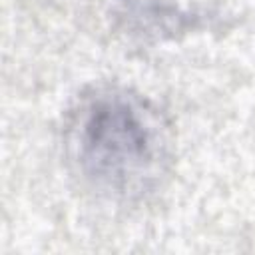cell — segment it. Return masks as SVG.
<instances>
[{"label": "cell", "instance_id": "1", "mask_svg": "<svg viewBox=\"0 0 255 255\" xmlns=\"http://www.w3.org/2000/svg\"><path fill=\"white\" fill-rule=\"evenodd\" d=\"M74 149L82 171L114 191H135L163 159V133L153 112L133 96L106 92L78 114Z\"/></svg>", "mask_w": 255, "mask_h": 255}]
</instances>
